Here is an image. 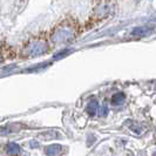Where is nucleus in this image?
Masks as SVG:
<instances>
[{
	"instance_id": "1",
	"label": "nucleus",
	"mask_w": 156,
	"mask_h": 156,
	"mask_svg": "<svg viewBox=\"0 0 156 156\" xmlns=\"http://www.w3.org/2000/svg\"><path fill=\"white\" fill-rule=\"evenodd\" d=\"M73 35V28L72 27H61L58 28L54 33L55 41H66L72 38Z\"/></svg>"
},
{
	"instance_id": "2",
	"label": "nucleus",
	"mask_w": 156,
	"mask_h": 156,
	"mask_svg": "<svg viewBox=\"0 0 156 156\" xmlns=\"http://www.w3.org/2000/svg\"><path fill=\"white\" fill-rule=\"evenodd\" d=\"M151 32H153V30L149 28V27H136V28H134L133 32H132V35H133V37H136V38H143V37L150 35Z\"/></svg>"
},
{
	"instance_id": "3",
	"label": "nucleus",
	"mask_w": 156,
	"mask_h": 156,
	"mask_svg": "<svg viewBox=\"0 0 156 156\" xmlns=\"http://www.w3.org/2000/svg\"><path fill=\"white\" fill-rule=\"evenodd\" d=\"M60 150H61V147L59 144H52L46 148V154L48 156H55L60 153Z\"/></svg>"
},
{
	"instance_id": "4",
	"label": "nucleus",
	"mask_w": 156,
	"mask_h": 156,
	"mask_svg": "<svg viewBox=\"0 0 156 156\" xmlns=\"http://www.w3.org/2000/svg\"><path fill=\"white\" fill-rule=\"evenodd\" d=\"M98 108H99V102L93 100V101L89 102L88 106H87V113H88L89 115H94V114L98 112Z\"/></svg>"
},
{
	"instance_id": "5",
	"label": "nucleus",
	"mask_w": 156,
	"mask_h": 156,
	"mask_svg": "<svg viewBox=\"0 0 156 156\" xmlns=\"http://www.w3.org/2000/svg\"><path fill=\"white\" fill-rule=\"evenodd\" d=\"M125 101V94L123 93H116L112 96V103L113 105H122V102Z\"/></svg>"
},
{
	"instance_id": "6",
	"label": "nucleus",
	"mask_w": 156,
	"mask_h": 156,
	"mask_svg": "<svg viewBox=\"0 0 156 156\" xmlns=\"http://www.w3.org/2000/svg\"><path fill=\"white\" fill-rule=\"evenodd\" d=\"M7 149H8V151L11 153V154H18L19 151H20V147L18 146V144H16V143H9L7 146Z\"/></svg>"
},
{
	"instance_id": "7",
	"label": "nucleus",
	"mask_w": 156,
	"mask_h": 156,
	"mask_svg": "<svg viewBox=\"0 0 156 156\" xmlns=\"http://www.w3.org/2000/svg\"><path fill=\"white\" fill-rule=\"evenodd\" d=\"M130 129H132V132H133L134 134H137V135H140L141 133H142V127H140V126H132L130 127Z\"/></svg>"
},
{
	"instance_id": "8",
	"label": "nucleus",
	"mask_w": 156,
	"mask_h": 156,
	"mask_svg": "<svg viewBox=\"0 0 156 156\" xmlns=\"http://www.w3.org/2000/svg\"><path fill=\"white\" fill-rule=\"evenodd\" d=\"M107 112H108V108H107V105L106 103H103L101 107V110H100V115L101 116H106L107 115Z\"/></svg>"
}]
</instances>
